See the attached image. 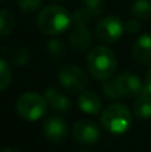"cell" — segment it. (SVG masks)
Instances as JSON below:
<instances>
[{
    "mask_svg": "<svg viewBox=\"0 0 151 152\" xmlns=\"http://www.w3.org/2000/svg\"><path fill=\"white\" fill-rule=\"evenodd\" d=\"M87 69L94 79L98 80H110L117 71V58L115 53L106 45L94 47L87 53L86 59Z\"/></svg>",
    "mask_w": 151,
    "mask_h": 152,
    "instance_id": "6da1fadb",
    "label": "cell"
},
{
    "mask_svg": "<svg viewBox=\"0 0 151 152\" xmlns=\"http://www.w3.org/2000/svg\"><path fill=\"white\" fill-rule=\"evenodd\" d=\"M70 24L71 15L62 5H48L37 15V27L44 35H60L68 28Z\"/></svg>",
    "mask_w": 151,
    "mask_h": 152,
    "instance_id": "7a4b0ae2",
    "label": "cell"
},
{
    "mask_svg": "<svg viewBox=\"0 0 151 152\" xmlns=\"http://www.w3.org/2000/svg\"><path fill=\"white\" fill-rule=\"evenodd\" d=\"M102 124L108 132L115 135H122L131 127V112L123 104L115 103L110 104L102 113Z\"/></svg>",
    "mask_w": 151,
    "mask_h": 152,
    "instance_id": "3957f363",
    "label": "cell"
},
{
    "mask_svg": "<svg viewBox=\"0 0 151 152\" xmlns=\"http://www.w3.org/2000/svg\"><path fill=\"white\" fill-rule=\"evenodd\" d=\"M47 100L36 92H26L19 96L16 102V111L23 119L34 121L40 119L47 112Z\"/></svg>",
    "mask_w": 151,
    "mask_h": 152,
    "instance_id": "277c9868",
    "label": "cell"
},
{
    "mask_svg": "<svg viewBox=\"0 0 151 152\" xmlns=\"http://www.w3.org/2000/svg\"><path fill=\"white\" fill-rule=\"evenodd\" d=\"M59 81L70 94H83L88 86V77L80 67L67 64L59 71Z\"/></svg>",
    "mask_w": 151,
    "mask_h": 152,
    "instance_id": "5b68a950",
    "label": "cell"
},
{
    "mask_svg": "<svg viewBox=\"0 0 151 152\" xmlns=\"http://www.w3.org/2000/svg\"><path fill=\"white\" fill-rule=\"evenodd\" d=\"M125 26L118 16L110 15L102 18L95 26V36L104 44H114L122 37Z\"/></svg>",
    "mask_w": 151,
    "mask_h": 152,
    "instance_id": "8992f818",
    "label": "cell"
},
{
    "mask_svg": "<svg viewBox=\"0 0 151 152\" xmlns=\"http://www.w3.org/2000/svg\"><path fill=\"white\" fill-rule=\"evenodd\" d=\"M122 97H138L143 94L141 79L133 72H123L115 79Z\"/></svg>",
    "mask_w": 151,
    "mask_h": 152,
    "instance_id": "52a82bcc",
    "label": "cell"
},
{
    "mask_svg": "<svg viewBox=\"0 0 151 152\" xmlns=\"http://www.w3.org/2000/svg\"><path fill=\"white\" fill-rule=\"evenodd\" d=\"M100 136L99 127L92 120H78L74 126V139L80 144H94Z\"/></svg>",
    "mask_w": 151,
    "mask_h": 152,
    "instance_id": "ba28073f",
    "label": "cell"
},
{
    "mask_svg": "<svg viewBox=\"0 0 151 152\" xmlns=\"http://www.w3.org/2000/svg\"><path fill=\"white\" fill-rule=\"evenodd\" d=\"M68 42L72 50L84 52L92 44V35L86 24H75L68 35Z\"/></svg>",
    "mask_w": 151,
    "mask_h": 152,
    "instance_id": "9c48e42d",
    "label": "cell"
},
{
    "mask_svg": "<svg viewBox=\"0 0 151 152\" xmlns=\"http://www.w3.org/2000/svg\"><path fill=\"white\" fill-rule=\"evenodd\" d=\"M43 134L50 142L62 143L67 135V124L59 116H51L43 124Z\"/></svg>",
    "mask_w": 151,
    "mask_h": 152,
    "instance_id": "30bf717a",
    "label": "cell"
},
{
    "mask_svg": "<svg viewBox=\"0 0 151 152\" xmlns=\"http://www.w3.org/2000/svg\"><path fill=\"white\" fill-rule=\"evenodd\" d=\"M133 59L141 66L151 64V35H141L133 45Z\"/></svg>",
    "mask_w": 151,
    "mask_h": 152,
    "instance_id": "8fae6325",
    "label": "cell"
},
{
    "mask_svg": "<svg viewBox=\"0 0 151 152\" xmlns=\"http://www.w3.org/2000/svg\"><path fill=\"white\" fill-rule=\"evenodd\" d=\"M44 97L47 100V104L52 108L54 111L60 113H66L71 108V102L64 94L55 88H47L44 92Z\"/></svg>",
    "mask_w": 151,
    "mask_h": 152,
    "instance_id": "7c38bea8",
    "label": "cell"
},
{
    "mask_svg": "<svg viewBox=\"0 0 151 152\" xmlns=\"http://www.w3.org/2000/svg\"><path fill=\"white\" fill-rule=\"evenodd\" d=\"M78 105L84 113L88 115H96L102 110V100L98 94L92 91H84L80 94L78 99Z\"/></svg>",
    "mask_w": 151,
    "mask_h": 152,
    "instance_id": "4fadbf2b",
    "label": "cell"
},
{
    "mask_svg": "<svg viewBox=\"0 0 151 152\" xmlns=\"http://www.w3.org/2000/svg\"><path fill=\"white\" fill-rule=\"evenodd\" d=\"M134 113L138 119L146 120L151 118V96L150 94H142L134 103Z\"/></svg>",
    "mask_w": 151,
    "mask_h": 152,
    "instance_id": "5bb4252c",
    "label": "cell"
},
{
    "mask_svg": "<svg viewBox=\"0 0 151 152\" xmlns=\"http://www.w3.org/2000/svg\"><path fill=\"white\" fill-rule=\"evenodd\" d=\"M131 16L136 20L151 19V0H135L131 5Z\"/></svg>",
    "mask_w": 151,
    "mask_h": 152,
    "instance_id": "9a60e30c",
    "label": "cell"
},
{
    "mask_svg": "<svg viewBox=\"0 0 151 152\" xmlns=\"http://www.w3.org/2000/svg\"><path fill=\"white\" fill-rule=\"evenodd\" d=\"M47 52L55 63H59L66 56V44L60 39H51L47 43Z\"/></svg>",
    "mask_w": 151,
    "mask_h": 152,
    "instance_id": "2e32d148",
    "label": "cell"
},
{
    "mask_svg": "<svg viewBox=\"0 0 151 152\" xmlns=\"http://www.w3.org/2000/svg\"><path fill=\"white\" fill-rule=\"evenodd\" d=\"M16 26V19L11 11L1 10L0 11V35L8 36L12 34Z\"/></svg>",
    "mask_w": 151,
    "mask_h": 152,
    "instance_id": "e0dca14e",
    "label": "cell"
},
{
    "mask_svg": "<svg viewBox=\"0 0 151 152\" xmlns=\"http://www.w3.org/2000/svg\"><path fill=\"white\" fill-rule=\"evenodd\" d=\"M82 7L92 18L100 16L106 10V0H83Z\"/></svg>",
    "mask_w": 151,
    "mask_h": 152,
    "instance_id": "ac0fdd59",
    "label": "cell"
},
{
    "mask_svg": "<svg viewBox=\"0 0 151 152\" xmlns=\"http://www.w3.org/2000/svg\"><path fill=\"white\" fill-rule=\"evenodd\" d=\"M11 81H12V71H11L10 64L0 59V91L7 88Z\"/></svg>",
    "mask_w": 151,
    "mask_h": 152,
    "instance_id": "d6986e66",
    "label": "cell"
},
{
    "mask_svg": "<svg viewBox=\"0 0 151 152\" xmlns=\"http://www.w3.org/2000/svg\"><path fill=\"white\" fill-rule=\"evenodd\" d=\"M11 60L15 66H26L29 60V51L24 47H19V48H15V50L11 52L10 55Z\"/></svg>",
    "mask_w": 151,
    "mask_h": 152,
    "instance_id": "ffe728a7",
    "label": "cell"
},
{
    "mask_svg": "<svg viewBox=\"0 0 151 152\" xmlns=\"http://www.w3.org/2000/svg\"><path fill=\"white\" fill-rule=\"evenodd\" d=\"M103 92L110 99H120V97H122L115 79L114 80H106V83L103 84Z\"/></svg>",
    "mask_w": 151,
    "mask_h": 152,
    "instance_id": "44dd1931",
    "label": "cell"
},
{
    "mask_svg": "<svg viewBox=\"0 0 151 152\" xmlns=\"http://www.w3.org/2000/svg\"><path fill=\"white\" fill-rule=\"evenodd\" d=\"M43 0H18V5L23 12L31 13L42 7Z\"/></svg>",
    "mask_w": 151,
    "mask_h": 152,
    "instance_id": "7402d4cb",
    "label": "cell"
},
{
    "mask_svg": "<svg viewBox=\"0 0 151 152\" xmlns=\"http://www.w3.org/2000/svg\"><path fill=\"white\" fill-rule=\"evenodd\" d=\"M72 19H74L75 24H87V23H90L94 18L82 7V5H80V7L74 12Z\"/></svg>",
    "mask_w": 151,
    "mask_h": 152,
    "instance_id": "603a6c76",
    "label": "cell"
},
{
    "mask_svg": "<svg viewBox=\"0 0 151 152\" xmlns=\"http://www.w3.org/2000/svg\"><path fill=\"white\" fill-rule=\"evenodd\" d=\"M142 26H141V21L136 20V19H130V20L126 23L125 26V29L128 32V34H138L139 31H141Z\"/></svg>",
    "mask_w": 151,
    "mask_h": 152,
    "instance_id": "cb8c5ba5",
    "label": "cell"
},
{
    "mask_svg": "<svg viewBox=\"0 0 151 152\" xmlns=\"http://www.w3.org/2000/svg\"><path fill=\"white\" fill-rule=\"evenodd\" d=\"M144 87H146V92L151 95V68L147 71L146 74V83H144Z\"/></svg>",
    "mask_w": 151,
    "mask_h": 152,
    "instance_id": "d4e9b609",
    "label": "cell"
},
{
    "mask_svg": "<svg viewBox=\"0 0 151 152\" xmlns=\"http://www.w3.org/2000/svg\"><path fill=\"white\" fill-rule=\"evenodd\" d=\"M0 152H20L19 150H16V148H12V147H8V148H4L3 151H0Z\"/></svg>",
    "mask_w": 151,
    "mask_h": 152,
    "instance_id": "484cf974",
    "label": "cell"
},
{
    "mask_svg": "<svg viewBox=\"0 0 151 152\" xmlns=\"http://www.w3.org/2000/svg\"><path fill=\"white\" fill-rule=\"evenodd\" d=\"M54 1H62V0H54Z\"/></svg>",
    "mask_w": 151,
    "mask_h": 152,
    "instance_id": "4316f807",
    "label": "cell"
},
{
    "mask_svg": "<svg viewBox=\"0 0 151 152\" xmlns=\"http://www.w3.org/2000/svg\"><path fill=\"white\" fill-rule=\"evenodd\" d=\"M80 152H88V151H80Z\"/></svg>",
    "mask_w": 151,
    "mask_h": 152,
    "instance_id": "83f0119b",
    "label": "cell"
},
{
    "mask_svg": "<svg viewBox=\"0 0 151 152\" xmlns=\"http://www.w3.org/2000/svg\"><path fill=\"white\" fill-rule=\"evenodd\" d=\"M0 1H5V0H0Z\"/></svg>",
    "mask_w": 151,
    "mask_h": 152,
    "instance_id": "f1b7e54d",
    "label": "cell"
}]
</instances>
